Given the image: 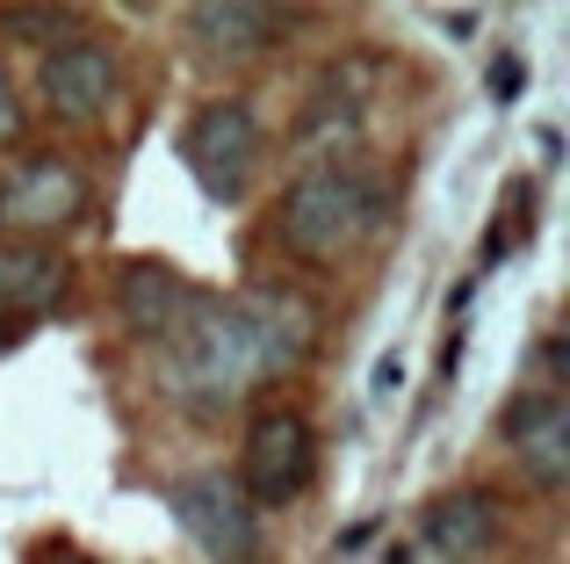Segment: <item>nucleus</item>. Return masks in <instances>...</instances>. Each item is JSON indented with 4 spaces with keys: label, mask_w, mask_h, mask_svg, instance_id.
<instances>
[{
    "label": "nucleus",
    "mask_w": 570,
    "mask_h": 564,
    "mask_svg": "<svg viewBox=\"0 0 570 564\" xmlns=\"http://www.w3.org/2000/svg\"><path fill=\"white\" fill-rule=\"evenodd\" d=\"M181 159L209 203H238L253 188V174H261V116H253V101L238 95L203 101L181 130Z\"/></svg>",
    "instance_id": "4"
},
{
    "label": "nucleus",
    "mask_w": 570,
    "mask_h": 564,
    "mask_svg": "<svg viewBox=\"0 0 570 564\" xmlns=\"http://www.w3.org/2000/svg\"><path fill=\"white\" fill-rule=\"evenodd\" d=\"M116 304H124V325L138 340L174 348V340H181V325L195 319V304H203V290H195L181 269H167V261H138V269H124Z\"/></svg>",
    "instance_id": "9"
},
{
    "label": "nucleus",
    "mask_w": 570,
    "mask_h": 564,
    "mask_svg": "<svg viewBox=\"0 0 570 564\" xmlns=\"http://www.w3.org/2000/svg\"><path fill=\"white\" fill-rule=\"evenodd\" d=\"M167 514L209 564H261V514L246 507V493H238L224 470H188V478H174Z\"/></svg>",
    "instance_id": "5"
},
{
    "label": "nucleus",
    "mask_w": 570,
    "mask_h": 564,
    "mask_svg": "<svg viewBox=\"0 0 570 564\" xmlns=\"http://www.w3.org/2000/svg\"><path fill=\"white\" fill-rule=\"evenodd\" d=\"M87 217V174L66 153H29L0 167V225L22 240H51V232Z\"/></svg>",
    "instance_id": "7"
},
{
    "label": "nucleus",
    "mask_w": 570,
    "mask_h": 564,
    "mask_svg": "<svg viewBox=\"0 0 570 564\" xmlns=\"http://www.w3.org/2000/svg\"><path fill=\"white\" fill-rule=\"evenodd\" d=\"M66 290H72V261L51 240H0V325L66 304Z\"/></svg>",
    "instance_id": "10"
},
{
    "label": "nucleus",
    "mask_w": 570,
    "mask_h": 564,
    "mask_svg": "<svg viewBox=\"0 0 570 564\" xmlns=\"http://www.w3.org/2000/svg\"><path fill=\"white\" fill-rule=\"evenodd\" d=\"M383 182L362 167V159H325V167H304L275 203V246L304 269H340L347 254H362L383 232Z\"/></svg>",
    "instance_id": "2"
},
{
    "label": "nucleus",
    "mask_w": 570,
    "mask_h": 564,
    "mask_svg": "<svg viewBox=\"0 0 570 564\" xmlns=\"http://www.w3.org/2000/svg\"><path fill=\"white\" fill-rule=\"evenodd\" d=\"M520 87H528V58L499 51L491 58V101H520Z\"/></svg>",
    "instance_id": "14"
},
{
    "label": "nucleus",
    "mask_w": 570,
    "mask_h": 564,
    "mask_svg": "<svg viewBox=\"0 0 570 564\" xmlns=\"http://www.w3.org/2000/svg\"><path fill=\"white\" fill-rule=\"evenodd\" d=\"M22 138V101H14V80H8V66H0V153Z\"/></svg>",
    "instance_id": "15"
},
{
    "label": "nucleus",
    "mask_w": 570,
    "mask_h": 564,
    "mask_svg": "<svg viewBox=\"0 0 570 564\" xmlns=\"http://www.w3.org/2000/svg\"><path fill=\"white\" fill-rule=\"evenodd\" d=\"M0 29L22 43H66L80 37V8H0Z\"/></svg>",
    "instance_id": "13"
},
{
    "label": "nucleus",
    "mask_w": 570,
    "mask_h": 564,
    "mask_svg": "<svg viewBox=\"0 0 570 564\" xmlns=\"http://www.w3.org/2000/svg\"><path fill=\"white\" fill-rule=\"evenodd\" d=\"M499 435H505V449H513V464L528 470L534 493L557 499L563 485H570V406H563L557 383H542V391H520L513 406H505Z\"/></svg>",
    "instance_id": "8"
},
{
    "label": "nucleus",
    "mask_w": 570,
    "mask_h": 564,
    "mask_svg": "<svg viewBox=\"0 0 570 564\" xmlns=\"http://www.w3.org/2000/svg\"><path fill=\"white\" fill-rule=\"evenodd\" d=\"M397 383H404V354L390 348L383 362H376V377H368V398H397Z\"/></svg>",
    "instance_id": "16"
},
{
    "label": "nucleus",
    "mask_w": 570,
    "mask_h": 564,
    "mask_svg": "<svg viewBox=\"0 0 570 564\" xmlns=\"http://www.w3.org/2000/svg\"><path fill=\"white\" fill-rule=\"evenodd\" d=\"M311 348H318V311L304 290L246 282L232 296H203L181 340L167 348V398L195 420H224L261 383L296 377Z\"/></svg>",
    "instance_id": "1"
},
{
    "label": "nucleus",
    "mask_w": 570,
    "mask_h": 564,
    "mask_svg": "<svg viewBox=\"0 0 570 564\" xmlns=\"http://www.w3.org/2000/svg\"><path fill=\"white\" fill-rule=\"evenodd\" d=\"M311 478H318V435H311V420L296 406H267L253 412L246 427V449H238V493H246V507H289V499L311 493Z\"/></svg>",
    "instance_id": "3"
},
{
    "label": "nucleus",
    "mask_w": 570,
    "mask_h": 564,
    "mask_svg": "<svg viewBox=\"0 0 570 564\" xmlns=\"http://www.w3.org/2000/svg\"><path fill=\"white\" fill-rule=\"evenodd\" d=\"M0 340H8V325H0Z\"/></svg>",
    "instance_id": "18"
},
{
    "label": "nucleus",
    "mask_w": 570,
    "mask_h": 564,
    "mask_svg": "<svg viewBox=\"0 0 570 564\" xmlns=\"http://www.w3.org/2000/svg\"><path fill=\"white\" fill-rule=\"evenodd\" d=\"M37 564H95V557L72 551V543H58V551H37Z\"/></svg>",
    "instance_id": "17"
},
{
    "label": "nucleus",
    "mask_w": 570,
    "mask_h": 564,
    "mask_svg": "<svg viewBox=\"0 0 570 564\" xmlns=\"http://www.w3.org/2000/svg\"><path fill=\"white\" fill-rule=\"evenodd\" d=\"M419 536H426V551L448 557V564L484 557L491 536H499V499L491 493H448V499L426 507V528H419Z\"/></svg>",
    "instance_id": "12"
},
{
    "label": "nucleus",
    "mask_w": 570,
    "mask_h": 564,
    "mask_svg": "<svg viewBox=\"0 0 570 564\" xmlns=\"http://www.w3.org/2000/svg\"><path fill=\"white\" fill-rule=\"evenodd\" d=\"M37 95H43V109L58 116V124H72V130H95V124H109V109H116V95H124V72H116V51L101 37H66V43H51V51L37 58Z\"/></svg>",
    "instance_id": "6"
},
{
    "label": "nucleus",
    "mask_w": 570,
    "mask_h": 564,
    "mask_svg": "<svg viewBox=\"0 0 570 564\" xmlns=\"http://www.w3.org/2000/svg\"><path fill=\"white\" fill-rule=\"evenodd\" d=\"M195 51L203 58H261L267 43H282L289 14L282 8H261V0H203V8L181 14Z\"/></svg>",
    "instance_id": "11"
}]
</instances>
